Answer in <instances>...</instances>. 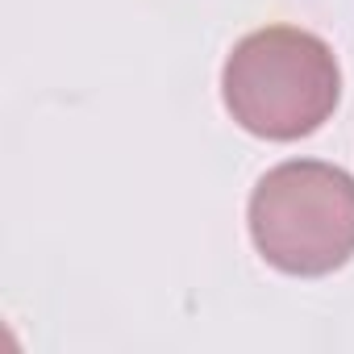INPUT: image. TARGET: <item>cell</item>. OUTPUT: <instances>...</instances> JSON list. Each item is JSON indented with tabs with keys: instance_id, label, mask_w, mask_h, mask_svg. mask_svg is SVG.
I'll use <instances>...</instances> for the list:
<instances>
[{
	"instance_id": "cell-2",
	"label": "cell",
	"mask_w": 354,
	"mask_h": 354,
	"mask_svg": "<svg viewBox=\"0 0 354 354\" xmlns=\"http://www.w3.org/2000/svg\"><path fill=\"white\" fill-rule=\"evenodd\" d=\"M250 242L267 267L321 279L354 259V175L321 158L271 167L246 205Z\"/></svg>"
},
{
	"instance_id": "cell-1",
	"label": "cell",
	"mask_w": 354,
	"mask_h": 354,
	"mask_svg": "<svg viewBox=\"0 0 354 354\" xmlns=\"http://www.w3.org/2000/svg\"><path fill=\"white\" fill-rule=\"evenodd\" d=\"M225 113L254 138L300 142L317 133L342 100V67L325 38L300 26L246 34L221 67Z\"/></svg>"
}]
</instances>
